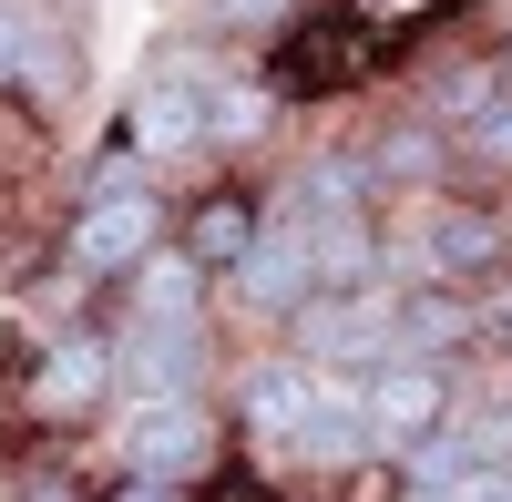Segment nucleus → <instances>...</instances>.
Wrapping results in <instances>:
<instances>
[{
	"label": "nucleus",
	"instance_id": "obj_1",
	"mask_svg": "<svg viewBox=\"0 0 512 502\" xmlns=\"http://www.w3.org/2000/svg\"><path fill=\"white\" fill-rule=\"evenodd\" d=\"M216 41H164L144 62L134 103H123V144L144 154V175H175V164H205V82H216Z\"/></svg>",
	"mask_w": 512,
	"mask_h": 502
},
{
	"label": "nucleus",
	"instance_id": "obj_2",
	"mask_svg": "<svg viewBox=\"0 0 512 502\" xmlns=\"http://www.w3.org/2000/svg\"><path fill=\"white\" fill-rule=\"evenodd\" d=\"M113 410V318H62L41 328L21 369V421L31 431H93Z\"/></svg>",
	"mask_w": 512,
	"mask_h": 502
},
{
	"label": "nucleus",
	"instance_id": "obj_3",
	"mask_svg": "<svg viewBox=\"0 0 512 502\" xmlns=\"http://www.w3.org/2000/svg\"><path fill=\"white\" fill-rule=\"evenodd\" d=\"M164 236H175V195L154 175L103 185V195H82L72 226H62V277L72 287H123V267H134L144 246H164Z\"/></svg>",
	"mask_w": 512,
	"mask_h": 502
},
{
	"label": "nucleus",
	"instance_id": "obj_4",
	"mask_svg": "<svg viewBox=\"0 0 512 502\" xmlns=\"http://www.w3.org/2000/svg\"><path fill=\"white\" fill-rule=\"evenodd\" d=\"M216 318H123L113 308V400H205Z\"/></svg>",
	"mask_w": 512,
	"mask_h": 502
},
{
	"label": "nucleus",
	"instance_id": "obj_5",
	"mask_svg": "<svg viewBox=\"0 0 512 502\" xmlns=\"http://www.w3.org/2000/svg\"><path fill=\"white\" fill-rule=\"evenodd\" d=\"M277 339L308 369H379L400 359V287H318Z\"/></svg>",
	"mask_w": 512,
	"mask_h": 502
},
{
	"label": "nucleus",
	"instance_id": "obj_6",
	"mask_svg": "<svg viewBox=\"0 0 512 502\" xmlns=\"http://www.w3.org/2000/svg\"><path fill=\"white\" fill-rule=\"evenodd\" d=\"M216 451H226L216 400H123V421H113V462L144 472V482H195L205 492Z\"/></svg>",
	"mask_w": 512,
	"mask_h": 502
},
{
	"label": "nucleus",
	"instance_id": "obj_7",
	"mask_svg": "<svg viewBox=\"0 0 512 502\" xmlns=\"http://www.w3.org/2000/svg\"><path fill=\"white\" fill-rule=\"evenodd\" d=\"M308 390H318V369L297 359L287 339H277V349H246V359L226 369V421H236V441H246L267 472H287V441H297V421H308Z\"/></svg>",
	"mask_w": 512,
	"mask_h": 502
},
{
	"label": "nucleus",
	"instance_id": "obj_8",
	"mask_svg": "<svg viewBox=\"0 0 512 502\" xmlns=\"http://www.w3.org/2000/svg\"><path fill=\"white\" fill-rule=\"evenodd\" d=\"M216 287H226V308H236L246 328H287L297 308L318 298V267H308V226H297V216H256L246 257H236Z\"/></svg>",
	"mask_w": 512,
	"mask_h": 502
},
{
	"label": "nucleus",
	"instance_id": "obj_9",
	"mask_svg": "<svg viewBox=\"0 0 512 502\" xmlns=\"http://www.w3.org/2000/svg\"><path fill=\"white\" fill-rule=\"evenodd\" d=\"M369 369H318V390H308V421H297V441H287V472L297 482H349V472H369L379 451H369Z\"/></svg>",
	"mask_w": 512,
	"mask_h": 502
},
{
	"label": "nucleus",
	"instance_id": "obj_10",
	"mask_svg": "<svg viewBox=\"0 0 512 502\" xmlns=\"http://www.w3.org/2000/svg\"><path fill=\"white\" fill-rule=\"evenodd\" d=\"M359 390H369V451H379V462H400L420 431H441V421H451L461 369H441V359H379Z\"/></svg>",
	"mask_w": 512,
	"mask_h": 502
},
{
	"label": "nucleus",
	"instance_id": "obj_11",
	"mask_svg": "<svg viewBox=\"0 0 512 502\" xmlns=\"http://www.w3.org/2000/svg\"><path fill=\"white\" fill-rule=\"evenodd\" d=\"M256 205L308 226V216H359V205H379V185H369V154H359V144H318V154H297Z\"/></svg>",
	"mask_w": 512,
	"mask_h": 502
},
{
	"label": "nucleus",
	"instance_id": "obj_12",
	"mask_svg": "<svg viewBox=\"0 0 512 502\" xmlns=\"http://www.w3.org/2000/svg\"><path fill=\"white\" fill-rule=\"evenodd\" d=\"M359 154H369V185H379V205H390V195H441V185H461V154H451V134H441L431 113L379 123V134H369Z\"/></svg>",
	"mask_w": 512,
	"mask_h": 502
},
{
	"label": "nucleus",
	"instance_id": "obj_13",
	"mask_svg": "<svg viewBox=\"0 0 512 502\" xmlns=\"http://www.w3.org/2000/svg\"><path fill=\"white\" fill-rule=\"evenodd\" d=\"M277 82L267 72H246V62H226L216 82H205V164H246L256 144L277 134Z\"/></svg>",
	"mask_w": 512,
	"mask_h": 502
},
{
	"label": "nucleus",
	"instance_id": "obj_14",
	"mask_svg": "<svg viewBox=\"0 0 512 502\" xmlns=\"http://www.w3.org/2000/svg\"><path fill=\"white\" fill-rule=\"evenodd\" d=\"M256 216H267V205H256V185H236V175H226V185H205L195 205H175V246H185L205 277H226V267L246 257Z\"/></svg>",
	"mask_w": 512,
	"mask_h": 502
},
{
	"label": "nucleus",
	"instance_id": "obj_15",
	"mask_svg": "<svg viewBox=\"0 0 512 502\" xmlns=\"http://www.w3.org/2000/svg\"><path fill=\"white\" fill-rule=\"evenodd\" d=\"M472 349H482L472 287H400V359H441V369H461Z\"/></svg>",
	"mask_w": 512,
	"mask_h": 502
},
{
	"label": "nucleus",
	"instance_id": "obj_16",
	"mask_svg": "<svg viewBox=\"0 0 512 502\" xmlns=\"http://www.w3.org/2000/svg\"><path fill=\"white\" fill-rule=\"evenodd\" d=\"M205 298H216V277H205L175 236L123 267V318H205Z\"/></svg>",
	"mask_w": 512,
	"mask_h": 502
},
{
	"label": "nucleus",
	"instance_id": "obj_17",
	"mask_svg": "<svg viewBox=\"0 0 512 502\" xmlns=\"http://www.w3.org/2000/svg\"><path fill=\"white\" fill-rule=\"evenodd\" d=\"M502 93H512L502 52H451V62H431V72H420V103H410V113H431L441 134H461V123H482Z\"/></svg>",
	"mask_w": 512,
	"mask_h": 502
},
{
	"label": "nucleus",
	"instance_id": "obj_18",
	"mask_svg": "<svg viewBox=\"0 0 512 502\" xmlns=\"http://www.w3.org/2000/svg\"><path fill=\"white\" fill-rule=\"evenodd\" d=\"M308 267H318V287H390L379 277V205H359V216H308Z\"/></svg>",
	"mask_w": 512,
	"mask_h": 502
},
{
	"label": "nucleus",
	"instance_id": "obj_19",
	"mask_svg": "<svg viewBox=\"0 0 512 502\" xmlns=\"http://www.w3.org/2000/svg\"><path fill=\"white\" fill-rule=\"evenodd\" d=\"M308 0H185V31L216 41V52H256V41H277Z\"/></svg>",
	"mask_w": 512,
	"mask_h": 502
},
{
	"label": "nucleus",
	"instance_id": "obj_20",
	"mask_svg": "<svg viewBox=\"0 0 512 502\" xmlns=\"http://www.w3.org/2000/svg\"><path fill=\"white\" fill-rule=\"evenodd\" d=\"M451 154H461V185H512V93H502L482 123H461Z\"/></svg>",
	"mask_w": 512,
	"mask_h": 502
},
{
	"label": "nucleus",
	"instance_id": "obj_21",
	"mask_svg": "<svg viewBox=\"0 0 512 502\" xmlns=\"http://www.w3.org/2000/svg\"><path fill=\"white\" fill-rule=\"evenodd\" d=\"M31 31H41V0H0V93L21 82V52H31Z\"/></svg>",
	"mask_w": 512,
	"mask_h": 502
},
{
	"label": "nucleus",
	"instance_id": "obj_22",
	"mask_svg": "<svg viewBox=\"0 0 512 502\" xmlns=\"http://www.w3.org/2000/svg\"><path fill=\"white\" fill-rule=\"evenodd\" d=\"M21 502H93V492H82L62 462H41V472H21Z\"/></svg>",
	"mask_w": 512,
	"mask_h": 502
},
{
	"label": "nucleus",
	"instance_id": "obj_23",
	"mask_svg": "<svg viewBox=\"0 0 512 502\" xmlns=\"http://www.w3.org/2000/svg\"><path fill=\"white\" fill-rule=\"evenodd\" d=\"M93 502H195V482H144V472H123V482L93 492Z\"/></svg>",
	"mask_w": 512,
	"mask_h": 502
},
{
	"label": "nucleus",
	"instance_id": "obj_24",
	"mask_svg": "<svg viewBox=\"0 0 512 502\" xmlns=\"http://www.w3.org/2000/svg\"><path fill=\"white\" fill-rule=\"evenodd\" d=\"M502 72H512V11H502Z\"/></svg>",
	"mask_w": 512,
	"mask_h": 502
},
{
	"label": "nucleus",
	"instance_id": "obj_25",
	"mask_svg": "<svg viewBox=\"0 0 512 502\" xmlns=\"http://www.w3.org/2000/svg\"><path fill=\"white\" fill-rule=\"evenodd\" d=\"M502 226H512V205H502Z\"/></svg>",
	"mask_w": 512,
	"mask_h": 502
}]
</instances>
